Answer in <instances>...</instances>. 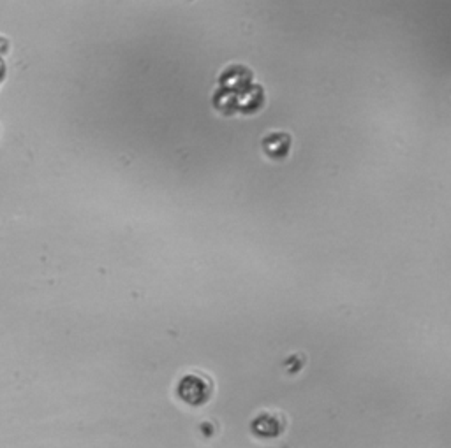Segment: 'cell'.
I'll return each instance as SVG.
<instances>
[{"label": "cell", "mask_w": 451, "mask_h": 448, "mask_svg": "<svg viewBox=\"0 0 451 448\" xmlns=\"http://www.w3.org/2000/svg\"><path fill=\"white\" fill-rule=\"evenodd\" d=\"M208 385L204 380L198 377H187L182 380L180 396L189 402H201L203 397L208 396Z\"/></svg>", "instance_id": "6da1fadb"}]
</instances>
